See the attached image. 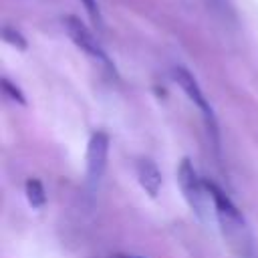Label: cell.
Returning <instances> with one entry per match:
<instances>
[{
    "label": "cell",
    "instance_id": "1",
    "mask_svg": "<svg viewBox=\"0 0 258 258\" xmlns=\"http://www.w3.org/2000/svg\"><path fill=\"white\" fill-rule=\"evenodd\" d=\"M208 198L214 204V212L220 224V230L224 234V240L228 242V246L240 256V258H250L252 254V234L248 228V222L244 220L242 212L238 210V206L224 194L222 187H218L214 181L204 179Z\"/></svg>",
    "mask_w": 258,
    "mask_h": 258
},
{
    "label": "cell",
    "instance_id": "2",
    "mask_svg": "<svg viewBox=\"0 0 258 258\" xmlns=\"http://www.w3.org/2000/svg\"><path fill=\"white\" fill-rule=\"evenodd\" d=\"M171 75H173V81L181 87V91L187 95V99L202 111V115H204V119H206V125H208V131L212 133L214 143H216V147H218V123H216V115H214L212 105L208 103L204 91L200 89L196 77H194L187 69H183V67H175Z\"/></svg>",
    "mask_w": 258,
    "mask_h": 258
},
{
    "label": "cell",
    "instance_id": "3",
    "mask_svg": "<svg viewBox=\"0 0 258 258\" xmlns=\"http://www.w3.org/2000/svg\"><path fill=\"white\" fill-rule=\"evenodd\" d=\"M177 183H179V189H181L185 202L189 204V208L202 218L204 210H206L208 191H206L204 179H200L191 159H187V157H183L177 165Z\"/></svg>",
    "mask_w": 258,
    "mask_h": 258
},
{
    "label": "cell",
    "instance_id": "4",
    "mask_svg": "<svg viewBox=\"0 0 258 258\" xmlns=\"http://www.w3.org/2000/svg\"><path fill=\"white\" fill-rule=\"evenodd\" d=\"M64 28H67V34L71 36V40H73L83 52H87L91 58H95V60H99L101 64H105L109 71H115L113 64H111V60H109V56H107V52H105L103 46L99 44V40L93 36V32H91L79 18L67 16V18H64Z\"/></svg>",
    "mask_w": 258,
    "mask_h": 258
},
{
    "label": "cell",
    "instance_id": "5",
    "mask_svg": "<svg viewBox=\"0 0 258 258\" xmlns=\"http://www.w3.org/2000/svg\"><path fill=\"white\" fill-rule=\"evenodd\" d=\"M109 135L105 131H95L87 143V181L91 185H97L107 169V157H109Z\"/></svg>",
    "mask_w": 258,
    "mask_h": 258
},
{
    "label": "cell",
    "instance_id": "6",
    "mask_svg": "<svg viewBox=\"0 0 258 258\" xmlns=\"http://www.w3.org/2000/svg\"><path fill=\"white\" fill-rule=\"evenodd\" d=\"M135 171H137L139 185L145 189V194L149 198H155L159 194V187H161V171H159V167L151 159L143 157V159L137 161Z\"/></svg>",
    "mask_w": 258,
    "mask_h": 258
},
{
    "label": "cell",
    "instance_id": "7",
    "mask_svg": "<svg viewBox=\"0 0 258 258\" xmlns=\"http://www.w3.org/2000/svg\"><path fill=\"white\" fill-rule=\"evenodd\" d=\"M24 194H26L28 204H30L34 210H40V208L46 204V191H44L42 183H40L38 179H34V177L26 179V183H24Z\"/></svg>",
    "mask_w": 258,
    "mask_h": 258
},
{
    "label": "cell",
    "instance_id": "8",
    "mask_svg": "<svg viewBox=\"0 0 258 258\" xmlns=\"http://www.w3.org/2000/svg\"><path fill=\"white\" fill-rule=\"evenodd\" d=\"M2 91H4V95H6L8 99H12V101H16V103H20V105H24V103H26L24 95L20 93V89H18V87H14L8 79H2Z\"/></svg>",
    "mask_w": 258,
    "mask_h": 258
},
{
    "label": "cell",
    "instance_id": "9",
    "mask_svg": "<svg viewBox=\"0 0 258 258\" xmlns=\"http://www.w3.org/2000/svg\"><path fill=\"white\" fill-rule=\"evenodd\" d=\"M4 40H6V42H10V44H14V46H18V48H26L24 38H22L18 32L10 30V28H4Z\"/></svg>",
    "mask_w": 258,
    "mask_h": 258
},
{
    "label": "cell",
    "instance_id": "10",
    "mask_svg": "<svg viewBox=\"0 0 258 258\" xmlns=\"http://www.w3.org/2000/svg\"><path fill=\"white\" fill-rule=\"evenodd\" d=\"M81 2L85 4V8H87L91 20H93L95 24H101V14H99V8H97V2H95V0H81Z\"/></svg>",
    "mask_w": 258,
    "mask_h": 258
},
{
    "label": "cell",
    "instance_id": "11",
    "mask_svg": "<svg viewBox=\"0 0 258 258\" xmlns=\"http://www.w3.org/2000/svg\"><path fill=\"white\" fill-rule=\"evenodd\" d=\"M115 258H139V256H115Z\"/></svg>",
    "mask_w": 258,
    "mask_h": 258
}]
</instances>
